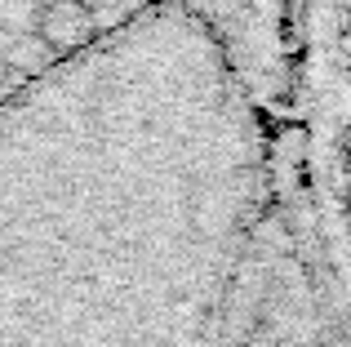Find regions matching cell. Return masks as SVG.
<instances>
[{"label": "cell", "mask_w": 351, "mask_h": 347, "mask_svg": "<svg viewBox=\"0 0 351 347\" xmlns=\"http://www.w3.org/2000/svg\"><path fill=\"white\" fill-rule=\"evenodd\" d=\"M232 45L160 0L0 98V347H232L280 205Z\"/></svg>", "instance_id": "cell-1"}, {"label": "cell", "mask_w": 351, "mask_h": 347, "mask_svg": "<svg viewBox=\"0 0 351 347\" xmlns=\"http://www.w3.org/2000/svg\"><path fill=\"white\" fill-rule=\"evenodd\" d=\"M160 0H0V98Z\"/></svg>", "instance_id": "cell-2"}, {"label": "cell", "mask_w": 351, "mask_h": 347, "mask_svg": "<svg viewBox=\"0 0 351 347\" xmlns=\"http://www.w3.org/2000/svg\"><path fill=\"white\" fill-rule=\"evenodd\" d=\"M191 5L223 32V40L232 45L236 62L245 67L249 85H254L258 103L276 121L285 112V94L293 80V53H298L289 0H191Z\"/></svg>", "instance_id": "cell-3"}, {"label": "cell", "mask_w": 351, "mask_h": 347, "mask_svg": "<svg viewBox=\"0 0 351 347\" xmlns=\"http://www.w3.org/2000/svg\"><path fill=\"white\" fill-rule=\"evenodd\" d=\"M343 200L351 232V0H343Z\"/></svg>", "instance_id": "cell-4"}, {"label": "cell", "mask_w": 351, "mask_h": 347, "mask_svg": "<svg viewBox=\"0 0 351 347\" xmlns=\"http://www.w3.org/2000/svg\"><path fill=\"white\" fill-rule=\"evenodd\" d=\"M307 14H311V0H289V18H293V36H298V45H302V23H307Z\"/></svg>", "instance_id": "cell-5"}]
</instances>
